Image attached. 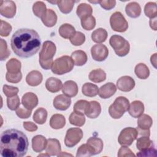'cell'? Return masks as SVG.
I'll return each mask as SVG.
<instances>
[{"mask_svg": "<svg viewBox=\"0 0 157 157\" xmlns=\"http://www.w3.org/2000/svg\"><path fill=\"white\" fill-rule=\"evenodd\" d=\"M137 156H156V150L152 147L144 150L140 151Z\"/></svg>", "mask_w": 157, "mask_h": 157, "instance_id": "f5cc1de1", "label": "cell"}, {"mask_svg": "<svg viewBox=\"0 0 157 157\" xmlns=\"http://www.w3.org/2000/svg\"><path fill=\"white\" fill-rule=\"evenodd\" d=\"M152 145L153 142L149 139V137L141 136L137 140L136 147L140 151L152 147Z\"/></svg>", "mask_w": 157, "mask_h": 157, "instance_id": "74e56055", "label": "cell"}, {"mask_svg": "<svg viewBox=\"0 0 157 157\" xmlns=\"http://www.w3.org/2000/svg\"><path fill=\"white\" fill-rule=\"evenodd\" d=\"M91 54L95 61H103L109 55V50L104 44H96L91 47Z\"/></svg>", "mask_w": 157, "mask_h": 157, "instance_id": "30bf717a", "label": "cell"}, {"mask_svg": "<svg viewBox=\"0 0 157 157\" xmlns=\"http://www.w3.org/2000/svg\"><path fill=\"white\" fill-rule=\"evenodd\" d=\"M86 144L90 145L94 151V155L100 153L103 149V142L102 140L95 137H91L87 140Z\"/></svg>", "mask_w": 157, "mask_h": 157, "instance_id": "f1b7e54d", "label": "cell"}, {"mask_svg": "<svg viewBox=\"0 0 157 157\" xmlns=\"http://www.w3.org/2000/svg\"><path fill=\"white\" fill-rule=\"evenodd\" d=\"M150 26L151 28H152L153 30L156 31L157 29L156 28V17L151 18L150 20Z\"/></svg>", "mask_w": 157, "mask_h": 157, "instance_id": "680465c9", "label": "cell"}, {"mask_svg": "<svg viewBox=\"0 0 157 157\" xmlns=\"http://www.w3.org/2000/svg\"><path fill=\"white\" fill-rule=\"evenodd\" d=\"M144 112V104L140 101H134L130 104L128 112L134 118H138L143 114Z\"/></svg>", "mask_w": 157, "mask_h": 157, "instance_id": "d6986e66", "label": "cell"}, {"mask_svg": "<svg viewBox=\"0 0 157 157\" xmlns=\"http://www.w3.org/2000/svg\"><path fill=\"white\" fill-rule=\"evenodd\" d=\"M83 137V131L78 128H71L67 129L64 139V144L67 147L76 145Z\"/></svg>", "mask_w": 157, "mask_h": 157, "instance_id": "9c48e42d", "label": "cell"}, {"mask_svg": "<svg viewBox=\"0 0 157 157\" xmlns=\"http://www.w3.org/2000/svg\"><path fill=\"white\" fill-rule=\"evenodd\" d=\"M66 124V119L61 114H54L50 120V126L55 129L63 128Z\"/></svg>", "mask_w": 157, "mask_h": 157, "instance_id": "484cf974", "label": "cell"}, {"mask_svg": "<svg viewBox=\"0 0 157 157\" xmlns=\"http://www.w3.org/2000/svg\"><path fill=\"white\" fill-rule=\"evenodd\" d=\"M16 114L18 117L21 118H28L31 115V110L18 108L16 110Z\"/></svg>", "mask_w": 157, "mask_h": 157, "instance_id": "db71d44e", "label": "cell"}, {"mask_svg": "<svg viewBox=\"0 0 157 157\" xmlns=\"http://www.w3.org/2000/svg\"><path fill=\"white\" fill-rule=\"evenodd\" d=\"M42 79L43 77L40 72L38 71H32L27 75L26 82L29 85L36 86L41 83Z\"/></svg>", "mask_w": 157, "mask_h": 157, "instance_id": "ffe728a7", "label": "cell"}, {"mask_svg": "<svg viewBox=\"0 0 157 157\" xmlns=\"http://www.w3.org/2000/svg\"><path fill=\"white\" fill-rule=\"evenodd\" d=\"M1 49H0V54H1V60L4 61L7 59L10 54L9 50L7 48V42L3 39H1Z\"/></svg>", "mask_w": 157, "mask_h": 157, "instance_id": "7dc6e473", "label": "cell"}, {"mask_svg": "<svg viewBox=\"0 0 157 157\" xmlns=\"http://www.w3.org/2000/svg\"><path fill=\"white\" fill-rule=\"evenodd\" d=\"M151 63L153 64V66L156 68V53H154L150 58Z\"/></svg>", "mask_w": 157, "mask_h": 157, "instance_id": "91938a15", "label": "cell"}, {"mask_svg": "<svg viewBox=\"0 0 157 157\" xmlns=\"http://www.w3.org/2000/svg\"><path fill=\"white\" fill-rule=\"evenodd\" d=\"M107 37V32L103 28H98L91 34V39L96 43H102L105 41Z\"/></svg>", "mask_w": 157, "mask_h": 157, "instance_id": "1f68e13d", "label": "cell"}, {"mask_svg": "<svg viewBox=\"0 0 157 157\" xmlns=\"http://www.w3.org/2000/svg\"><path fill=\"white\" fill-rule=\"evenodd\" d=\"M61 154L59 153V154L58 155V156H63V155H64H64H67V156H72V155H71V154H68V153H66V152H64V153H63V152H61Z\"/></svg>", "mask_w": 157, "mask_h": 157, "instance_id": "94428289", "label": "cell"}, {"mask_svg": "<svg viewBox=\"0 0 157 157\" xmlns=\"http://www.w3.org/2000/svg\"><path fill=\"white\" fill-rule=\"evenodd\" d=\"M74 61L69 56H63L56 58L53 63L52 71L57 75H63L71 71L74 67Z\"/></svg>", "mask_w": 157, "mask_h": 157, "instance_id": "277c9868", "label": "cell"}, {"mask_svg": "<svg viewBox=\"0 0 157 157\" xmlns=\"http://www.w3.org/2000/svg\"><path fill=\"white\" fill-rule=\"evenodd\" d=\"M106 78V74L101 69H96L91 71L89 74V79L94 83H100Z\"/></svg>", "mask_w": 157, "mask_h": 157, "instance_id": "f546056e", "label": "cell"}, {"mask_svg": "<svg viewBox=\"0 0 157 157\" xmlns=\"http://www.w3.org/2000/svg\"><path fill=\"white\" fill-rule=\"evenodd\" d=\"M70 41L71 44L75 46H79L82 45L85 41V36L83 33L77 31L75 34L71 38Z\"/></svg>", "mask_w": 157, "mask_h": 157, "instance_id": "f6af8a7d", "label": "cell"}, {"mask_svg": "<svg viewBox=\"0 0 157 157\" xmlns=\"http://www.w3.org/2000/svg\"><path fill=\"white\" fill-rule=\"evenodd\" d=\"M12 31L11 25L7 22L1 20V28H0V35L2 37H7L9 35Z\"/></svg>", "mask_w": 157, "mask_h": 157, "instance_id": "681fc988", "label": "cell"}, {"mask_svg": "<svg viewBox=\"0 0 157 157\" xmlns=\"http://www.w3.org/2000/svg\"><path fill=\"white\" fill-rule=\"evenodd\" d=\"M89 107L86 112V115L90 118H96L101 113V107L100 104L95 101L89 102Z\"/></svg>", "mask_w": 157, "mask_h": 157, "instance_id": "603a6c76", "label": "cell"}, {"mask_svg": "<svg viewBox=\"0 0 157 157\" xmlns=\"http://www.w3.org/2000/svg\"><path fill=\"white\" fill-rule=\"evenodd\" d=\"M77 15L82 20L91 15L93 9L90 5L86 3H82L78 6L76 11Z\"/></svg>", "mask_w": 157, "mask_h": 157, "instance_id": "83f0119b", "label": "cell"}, {"mask_svg": "<svg viewBox=\"0 0 157 157\" xmlns=\"http://www.w3.org/2000/svg\"><path fill=\"white\" fill-rule=\"evenodd\" d=\"M7 104L10 110H17L20 104L19 97L17 95H16L13 97L8 98L7 99Z\"/></svg>", "mask_w": 157, "mask_h": 157, "instance_id": "bcb514c9", "label": "cell"}, {"mask_svg": "<svg viewBox=\"0 0 157 157\" xmlns=\"http://www.w3.org/2000/svg\"><path fill=\"white\" fill-rule=\"evenodd\" d=\"M75 65L81 66L84 65L87 61V55L86 53L82 50L74 51L71 56Z\"/></svg>", "mask_w": 157, "mask_h": 157, "instance_id": "d4e9b609", "label": "cell"}, {"mask_svg": "<svg viewBox=\"0 0 157 157\" xmlns=\"http://www.w3.org/2000/svg\"><path fill=\"white\" fill-rule=\"evenodd\" d=\"M144 12L147 17L153 18L156 17L157 15V7L156 4L153 2H147L144 7Z\"/></svg>", "mask_w": 157, "mask_h": 157, "instance_id": "b9f144b4", "label": "cell"}, {"mask_svg": "<svg viewBox=\"0 0 157 157\" xmlns=\"http://www.w3.org/2000/svg\"><path fill=\"white\" fill-rule=\"evenodd\" d=\"M6 78L7 82L13 83H18L22 78V74L20 72L18 74H10L9 72L6 73Z\"/></svg>", "mask_w": 157, "mask_h": 157, "instance_id": "f907efd6", "label": "cell"}, {"mask_svg": "<svg viewBox=\"0 0 157 157\" xmlns=\"http://www.w3.org/2000/svg\"><path fill=\"white\" fill-rule=\"evenodd\" d=\"M39 35L34 29L22 28L15 31L11 37L10 45L13 52L21 58H29L40 49Z\"/></svg>", "mask_w": 157, "mask_h": 157, "instance_id": "6da1fadb", "label": "cell"}, {"mask_svg": "<svg viewBox=\"0 0 157 157\" xmlns=\"http://www.w3.org/2000/svg\"><path fill=\"white\" fill-rule=\"evenodd\" d=\"M0 13L3 17L13 18L16 13V5L12 1H1Z\"/></svg>", "mask_w": 157, "mask_h": 157, "instance_id": "8fae6325", "label": "cell"}, {"mask_svg": "<svg viewBox=\"0 0 157 157\" xmlns=\"http://www.w3.org/2000/svg\"><path fill=\"white\" fill-rule=\"evenodd\" d=\"M125 11L129 17L135 18L140 16L141 13V8L137 2H131L126 6Z\"/></svg>", "mask_w": 157, "mask_h": 157, "instance_id": "cb8c5ba5", "label": "cell"}, {"mask_svg": "<svg viewBox=\"0 0 157 157\" xmlns=\"http://www.w3.org/2000/svg\"><path fill=\"white\" fill-rule=\"evenodd\" d=\"M138 118L137 128L141 129H150L153 124L151 118L147 114H142Z\"/></svg>", "mask_w": 157, "mask_h": 157, "instance_id": "d6a6232c", "label": "cell"}, {"mask_svg": "<svg viewBox=\"0 0 157 157\" xmlns=\"http://www.w3.org/2000/svg\"><path fill=\"white\" fill-rule=\"evenodd\" d=\"M110 25L113 31L119 33L124 32L128 28V21L120 12L112 13L110 18Z\"/></svg>", "mask_w": 157, "mask_h": 157, "instance_id": "52a82bcc", "label": "cell"}, {"mask_svg": "<svg viewBox=\"0 0 157 157\" xmlns=\"http://www.w3.org/2000/svg\"><path fill=\"white\" fill-rule=\"evenodd\" d=\"M101 5V6L105 9V10H110L113 9L115 5H116V1L114 0L112 1H105V0H102V1H99V2Z\"/></svg>", "mask_w": 157, "mask_h": 157, "instance_id": "11a10c76", "label": "cell"}, {"mask_svg": "<svg viewBox=\"0 0 157 157\" xmlns=\"http://www.w3.org/2000/svg\"><path fill=\"white\" fill-rule=\"evenodd\" d=\"M69 120L71 124L79 127L82 126L85 123V118L84 115L77 113L74 112L71 113Z\"/></svg>", "mask_w": 157, "mask_h": 157, "instance_id": "8d00e7d4", "label": "cell"}, {"mask_svg": "<svg viewBox=\"0 0 157 157\" xmlns=\"http://www.w3.org/2000/svg\"><path fill=\"white\" fill-rule=\"evenodd\" d=\"M137 135V129L131 127L125 128L120 132L118 140L121 145L129 146L136 139Z\"/></svg>", "mask_w": 157, "mask_h": 157, "instance_id": "ba28073f", "label": "cell"}, {"mask_svg": "<svg viewBox=\"0 0 157 157\" xmlns=\"http://www.w3.org/2000/svg\"><path fill=\"white\" fill-rule=\"evenodd\" d=\"M71 99L65 94H59L55 98L53 102L54 107L59 110H66L71 105Z\"/></svg>", "mask_w": 157, "mask_h": 157, "instance_id": "4fadbf2b", "label": "cell"}, {"mask_svg": "<svg viewBox=\"0 0 157 157\" xmlns=\"http://www.w3.org/2000/svg\"><path fill=\"white\" fill-rule=\"evenodd\" d=\"M46 6L44 2L42 1L36 2L33 6V11L36 16L39 18H42L47 11Z\"/></svg>", "mask_w": 157, "mask_h": 157, "instance_id": "60d3db41", "label": "cell"}, {"mask_svg": "<svg viewBox=\"0 0 157 157\" xmlns=\"http://www.w3.org/2000/svg\"><path fill=\"white\" fill-rule=\"evenodd\" d=\"M23 127L26 130L29 132H34L37 129V126L31 121L23 122Z\"/></svg>", "mask_w": 157, "mask_h": 157, "instance_id": "9f6ffc18", "label": "cell"}, {"mask_svg": "<svg viewBox=\"0 0 157 157\" xmlns=\"http://www.w3.org/2000/svg\"><path fill=\"white\" fill-rule=\"evenodd\" d=\"M75 1H58L57 5L60 10V11L65 14L70 13L74 7Z\"/></svg>", "mask_w": 157, "mask_h": 157, "instance_id": "f35d334b", "label": "cell"}, {"mask_svg": "<svg viewBox=\"0 0 157 157\" xmlns=\"http://www.w3.org/2000/svg\"><path fill=\"white\" fill-rule=\"evenodd\" d=\"M47 140L41 135H37L32 139V148L35 152L39 153L45 149Z\"/></svg>", "mask_w": 157, "mask_h": 157, "instance_id": "e0dca14e", "label": "cell"}, {"mask_svg": "<svg viewBox=\"0 0 157 157\" xmlns=\"http://www.w3.org/2000/svg\"><path fill=\"white\" fill-rule=\"evenodd\" d=\"M59 35L67 39H71V38L75 34V29L73 26L68 23H64L59 28Z\"/></svg>", "mask_w": 157, "mask_h": 157, "instance_id": "4316f807", "label": "cell"}, {"mask_svg": "<svg viewBox=\"0 0 157 157\" xmlns=\"http://www.w3.org/2000/svg\"><path fill=\"white\" fill-rule=\"evenodd\" d=\"M82 93L88 97H94L98 94L99 88L97 85L91 83H85L82 88Z\"/></svg>", "mask_w": 157, "mask_h": 157, "instance_id": "4dcf8cb0", "label": "cell"}, {"mask_svg": "<svg viewBox=\"0 0 157 157\" xmlns=\"http://www.w3.org/2000/svg\"><path fill=\"white\" fill-rule=\"evenodd\" d=\"M135 155L127 146H123L119 149L118 152V157H124V156H134Z\"/></svg>", "mask_w": 157, "mask_h": 157, "instance_id": "816d5d0a", "label": "cell"}, {"mask_svg": "<svg viewBox=\"0 0 157 157\" xmlns=\"http://www.w3.org/2000/svg\"><path fill=\"white\" fill-rule=\"evenodd\" d=\"M45 151L50 156H58L61 153V145L59 140L56 139H48Z\"/></svg>", "mask_w": 157, "mask_h": 157, "instance_id": "9a60e30c", "label": "cell"}, {"mask_svg": "<svg viewBox=\"0 0 157 157\" xmlns=\"http://www.w3.org/2000/svg\"><path fill=\"white\" fill-rule=\"evenodd\" d=\"M136 76L140 79H146L150 75V70L148 67L144 63L137 64L134 69Z\"/></svg>", "mask_w": 157, "mask_h": 157, "instance_id": "e575fe53", "label": "cell"}, {"mask_svg": "<svg viewBox=\"0 0 157 157\" xmlns=\"http://www.w3.org/2000/svg\"><path fill=\"white\" fill-rule=\"evenodd\" d=\"M92 155H94V151L87 144L80 146L76 154L77 156H90Z\"/></svg>", "mask_w": 157, "mask_h": 157, "instance_id": "7bdbcfd3", "label": "cell"}, {"mask_svg": "<svg viewBox=\"0 0 157 157\" xmlns=\"http://www.w3.org/2000/svg\"><path fill=\"white\" fill-rule=\"evenodd\" d=\"M116 91L117 88L115 85L112 82H109L99 88L98 94L102 99H107L112 96Z\"/></svg>", "mask_w": 157, "mask_h": 157, "instance_id": "2e32d148", "label": "cell"}, {"mask_svg": "<svg viewBox=\"0 0 157 157\" xmlns=\"http://www.w3.org/2000/svg\"><path fill=\"white\" fill-rule=\"evenodd\" d=\"M62 92L66 96L72 98L75 96L78 93V86L72 80L66 81L62 87Z\"/></svg>", "mask_w": 157, "mask_h": 157, "instance_id": "ac0fdd59", "label": "cell"}, {"mask_svg": "<svg viewBox=\"0 0 157 157\" xmlns=\"http://www.w3.org/2000/svg\"><path fill=\"white\" fill-rule=\"evenodd\" d=\"M110 46L119 56H124L129 52L130 45L128 40L119 35H113L109 40Z\"/></svg>", "mask_w": 157, "mask_h": 157, "instance_id": "8992f818", "label": "cell"}, {"mask_svg": "<svg viewBox=\"0 0 157 157\" xmlns=\"http://www.w3.org/2000/svg\"><path fill=\"white\" fill-rule=\"evenodd\" d=\"M135 86L134 80L129 76H123L120 77L117 82V88L124 92L131 91Z\"/></svg>", "mask_w": 157, "mask_h": 157, "instance_id": "7c38bea8", "label": "cell"}, {"mask_svg": "<svg viewBox=\"0 0 157 157\" xmlns=\"http://www.w3.org/2000/svg\"><path fill=\"white\" fill-rule=\"evenodd\" d=\"M21 103L26 109L32 110L38 104L37 96L32 92H28L23 96Z\"/></svg>", "mask_w": 157, "mask_h": 157, "instance_id": "5bb4252c", "label": "cell"}, {"mask_svg": "<svg viewBox=\"0 0 157 157\" xmlns=\"http://www.w3.org/2000/svg\"><path fill=\"white\" fill-rule=\"evenodd\" d=\"M28 139L21 131L9 129L1 132L0 153L3 157H22L28 149Z\"/></svg>", "mask_w": 157, "mask_h": 157, "instance_id": "7a4b0ae2", "label": "cell"}, {"mask_svg": "<svg viewBox=\"0 0 157 157\" xmlns=\"http://www.w3.org/2000/svg\"><path fill=\"white\" fill-rule=\"evenodd\" d=\"M21 67V63L15 58H11L6 63L7 72L10 74H18L20 72Z\"/></svg>", "mask_w": 157, "mask_h": 157, "instance_id": "836d02e7", "label": "cell"}, {"mask_svg": "<svg viewBox=\"0 0 157 157\" xmlns=\"http://www.w3.org/2000/svg\"><path fill=\"white\" fill-rule=\"evenodd\" d=\"M47 90L51 93H56L62 89L63 85L61 81L55 77H50L45 82Z\"/></svg>", "mask_w": 157, "mask_h": 157, "instance_id": "7402d4cb", "label": "cell"}, {"mask_svg": "<svg viewBox=\"0 0 157 157\" xmlns=\"http://www.w3.org/2000/svg\"><path fill=\"white\" fill-rule=\"evenodd\" d=\"M137 132H139V134L142 136H147L149 137L150 136V129H141L140 128H137Z\"/></svg>", "mask_w": 157, "mask_h": 157, "instance_id": "6f0895ef", "label": "cell"}, {"mask_svg": "<svg viewBox=\"0 0 157 157\" xmlns=\"http://www.w3.org/2000/svg\"><path fill=\"white\" fill-rule=\"evenodd\" d=\"M56 45L53 42L47 40L44 42L39 53V63L44 69L48 70L52 68L53 63V57L56 53Z\"/></svg>", "mask_w": 157, "mask_h": 157, "instance_id": "3957f363", "label": "cell"}, {"mask_svg": "<svg viewBox=\"0 0 157 157\" xmlns=\"http://www.w3.org/2000/svg\"><path fill=\"white\" fill-rule=\"evenodd\" d=\"M41 20L44 25L47 27H52L56 23L57 15L52 9H47Z\"/></svg>", "mask_w": 157, "mask_h": 157, "instance_id": "44dd1931", "label": "cell"}, {"mask_svg": "<svg viewBox=\"0 0 157 157\" xmlns=\"http://www.w3.org/2000/svg\"><path fill=\"white\" fill-rule=\"evenodd\" d=\"M129 107V100L123 96H119L116 98L113 103L109 108L110 115L114 119L120 118L124 113L128 110Z\"/></svg>", "mask_w": 157, "mask_h": 157, "instance_id": "5b68a950", "label": "cell"}, {"mask_svg": "<svg viewBox=\"0 0 157 157\" xmlns=\"http://www.w3.org/2000/svg\"><path fill=\"white\" fill-rule=\"evenodd\" d=\"M18 88L17 87L4 85L3 86V92L7 98H10L17 95L18 93Z\"/></svg>", "mask_w": 157, "mask_h": 157, "instance_id": "c3c4849f", "label": "cell"}, {"mask_svg": "<svg viewBox=\"0 0 157 157\" xmlns=\"http://www.w3.org/2000/svg\"><path fill=\"white\" fill-rule=\"evenodd\" d=\"M89 102L86 100H79L74 105V112L77 113L84 115L89 107Z\"/></svg>", "mask_w": 157, "mask_h": 157, "instance_id": "ab89813d", "label": "cell"}, {"mask_svg": "<svg viewBox=\"0 0 157 157\" xmlns=\"http://www.w3.org/2000/svg\"><path fill=\"white\" fill-rule=\"evenodd\" d=\"M82 27L87 31L93 29L96 26V19L95 18L91 15L81 20Z\"/></svg>", "mask_w": 157, "mask_h": 157, "instance_id": "ee69618b", "label": "cell"}, {"mask_svg": "<svg viewBox=\"0 0 157 157\" xmlns=\"http://www.w3.org/2000/svg\"><path fill=\"white\" fill-rule=\"evenodd\" d=\"M47 118V112L42 107L37 109L34 113L33 120L37 124H42L45 123Z\"/></svg>", "mask_w": 157, "mask_h": 157, "instance_id": "d590c367", "label": "cell"}]
</instances>
